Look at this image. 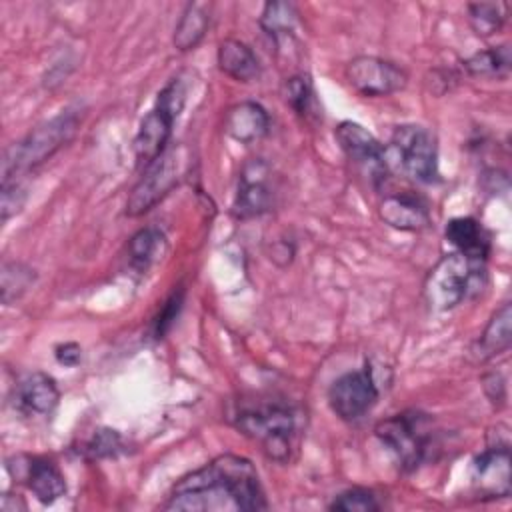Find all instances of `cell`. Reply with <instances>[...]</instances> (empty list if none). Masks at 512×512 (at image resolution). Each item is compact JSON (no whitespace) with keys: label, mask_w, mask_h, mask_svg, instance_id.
<instances>
[{"label":"cell","mask_w":512,"mask_h":512,"mask_svg":"<svg viewBox=\"0 0 512 512\" xmlns=\"http://www.w3.org/2000/svg\"><path fill=\"white\" fill-rule=\"evenodd\" d=\"M168 250V240L160 228L148 226L138 230L128 242V260L136 272H146Z\"/></svg>","instance_id":"obj_21"},{"label":"cell","mask_w":512,"mask_h":512,"mask_svg":"<svg viewBox=\"0 0 512 512\" xmlns=\"http://www.w3.org/2000/svg\"><path fill=\"white\" fill-rule=\"evenodd\" d=\"M472 484L484 498H506L510 494L508 442H496L472 460Z\"/></svg>","instance_id":"obj_13"},{"label":"cell","mask_w":512,"mask_h":512,"mask_svg":"<svg viewBox=\"0 0 512 512\" xmlns=\"http://www.w3.org/2000/svg\"><path fill=\"white\" fill-rule=\"evenodd\" d=\"M270 126L268 112L256 104V102H238L232 108H228L224 116V130L230 138H234L240 144H250L254 140H260Z\"/></svg>","instance_id":"obj_17"},{"label":"cell","mask_w":512,"mask_h":512,"mask_svg":"<svg viewBox=\"0 0 512 512\" xmlns=\"http://www.w3.org/2000/svg\"><path fill=\"white\" fill-rule=\"evenodd\" d=\"M16 472L10 474L20 478L28 490L42 502L52 504L66 492V480L60 468L44 456H16Z\"/></svg>","instance_id":"obj_14"},{"label":"cell","mask_w":512,"mask_h":512,"mask_svg":"<svg viewBox=\"0 0 512 512\" xmlns=\"http://www.w3.org/2000/svg\"><path fill=\"white\" fill-rule=\"evenodd\" d=\"M56 360L64 366H76L82 358V348L76 342H64L56 346Z\"/></svg>","instance_id":"obj_32"},{"label":"cell","mask_w":512,"mask_h":512,"mask_svg":"<svg viewBox=\"0 0 512 512\" xmlns=\"http://www.w3.org/2000/svg\"><path fill=\"white\" fill-rule=\"evenodd\" d=\"M484 282L486 260L470 258L462 252H450L430 268L424 280V296L432 310L446 312L480 292Z\"/></svg>","instance_id":"obj_4"},{"label":"cell","mask_w":512,"mask_h":512,"mask_svg":"<svg viewBox=\"0 0 512 512\" xmlns=\"http://www.w3.org/2000/svg\"><path fill=\"white\" fill-rule=\"evenodd\" d=\"M188 160L190 158L182 146L164 150L152 164L146 166L144 176L132 188L126 202V214L140 216L158 204L184 178Z\"/></svg>","instance_id":"obj_7"},{"label":"cell","mask_w":512,"mask_h":512,"mask_svg":"<svg viewBox=\"0 0 512 512\" xmlns=\"http://www.w3.org/2000/svg\"><path fill=\"white\" fill-rule=\"evenodd\" d=\"M374 434L394 456L398 466L408 472L424 464L436 446L434 422L420 410H404L380 420Z\"/></svg>","instance_id":"obj_5"},{"label":"cell","mask_w":512,"mask_h":512,"mask_svg":"<svg viewBox=\"0 0 512 512\" xmlns=\"http://www.w3.org/2000/svg\"><path fill=\"white\" fill-rule=\"evenodd\" d=\"M80 110L66 108L58 116L32 128L22 140L4 150L2 158V186L20 182L30 170L46 162L58 148H62L78 128Z\"/></svg>","instance_id":"obj_2"},{"label":"cell","mask_w":512,"mask_h":512,"mask_svg":"<svg viewBox=\"0 0 512 512\" xmlns=\"http://www.w3.org/2000/svg\"><path fill=\"white\" fill-rule=\"evenodd\" d=\"M286 100L300 116H308L314 106V88L310 78L304 74L292 76L286 82Z\"/></svg>","instance_id":"obj_29"},{"label":"cell","mask_w":512,"mask_h":512,"mask_svg":"<svg viewBox=\"0 0 512 512\" xmlns=\"http://www.w3.org/2000/svg\"><path fill=\"white\" fill-rule=\"evenodd\" d=\"M378 214L388 226L404 232L422 230L430 224L428 204L420 196L410 192H398V194L386 196L380 202Z\"/></svg>","instance_id":"obj_16"},{"label":"cell","mask_w":512,"mask_h":512,"mask_svg":"<svg viewBox=\"0 0 512 512\" xmlns=\"http://www.w3.org/2000/svg\"><path fill=\"white\" fill-rule=\"evenodd\" d=\"M444 234H446V240L456 248V252H462L470 258H478V260L488 258L490 236L476 218H472V216L452 218L446 224Z\"/></svg>","instance_id":"obj_18"},{"label":"cell","mask_w":512,"mask_h":512,"mask_svg":"<svg viewBox=\"0 0 512 512\" xmlns=\"http://www.w3.org/2000/svg\"><path fill=\"white\" fill-rule=\"evenodd\" d=\"M34 270L22 262H4L0 272V290L2 302L10 306L16 302L32 284H34Z\"/></svg>","instance_id":"obj_25"},{"label":"cell","mask_w":512,"mask_h":512,"mask_svg":"<svg viewBox=\"0 0 512 512\" xmlns=\"http://www.w3.org/2000/svg\"><path fill=\"white\" fill-rule=\"evenodd\" d=\"M298 24V12L290 2H268L260 14L262 30L274 40L280 42L282 38L292 36Z\"/></svg>","instance_id":"obj_23"},{"label":"cell","mask_w":512,"mask_h":512,"mask_svg":"<svg viewBox=\"0 0 512 512\" xmlns=\"http://www.w3.org/2000/svg\"><path fill=\"white\" fill-rule=\"evenodd\" d=\"M328 508L338 512H376L380 510V502L372 490L356 486L334 496Z\"/></svg>","instance_id":"obj_27"},{"label":"cell","mask_w":512,"mask_h":512,"mask_svg":"<svg viewBox=\"0 0 512 512\" xmlns=\"http://www.w3.org/2000/svg\"><path fill=\"white\" fill-rule=\"evenodd\" d=\"M186 512H252L268 502L254 464L238 454H220L182 476L162 506Z\"/></svg>","instance_id":"obj_1"},{"label":"cell","mask_w":512,"mask_h":512,"mask_svg":"<svg viewBox=\"0 0 512 512\" xmlns=\"http://www.w3.org/2000/svg\"><path fill=\"white\" fill-rule=\"evenodd\" d=\"M58 400V386L46 372H28L18 380L14 390V408L26 416H46L58 406Z\"/></svg>","instance_id":"obj_15"},{"label":"cell","mask_w":512,"mask_h":512,"mask_svg":"<svg viewBox=\"0 0 512 512\" xmlns=\"http://www.w3.org/2000/svg\"><path fill=\"white\" fill-rule=\"evenodd\" d=\"M122 436L112 430V428H98L92 438L84 444L82 452L86 454V458L90 460H98V458H110L116 456L122 450Z\"/></svg>","instance_id":"obj_28"},{"label":"cell","mask_w":512,"mask_h":512,"mask_svg":"<svg viewBox=\"0 0 512 512\" xmlns=\"http://www.w3.org/2000/svg\"><path fill=\"white\" fill-rule=\"evenodd\" d=\"M182 298H184V292L178 290V292H174V294L164 302L162 310L158 312V316H156L154 322H152L154 338H162V336L168 332V328L172 326V322L176 320V316H178V312H180V308H182Z\"/></svg>","instance_id":"obj_30"},{"label":"cell","mask_w":512,"mask_h":512,"mask_svg":"<svg viewBox=\"0 0 512 512\" xmlns=\"http://www.w3.org/2000/svg\"><path fill=\"white\" fill-rule=\"evenodd\" d=\"M334 136L342 148V152L360 168V172L374 184H382L388 174L386 152L382 144L358 122L344 120L336 126Z\"/></svg>","instance_id":"obj_10"},{"label":"cell","mask_w":512,"mask_h":512,"mask_svg":"<svg viewBox=\"0 0 512 512\" xmlns=\"http://www.w3.org/2000/svg\"><path fill=\"white\" fill-rule=\"evenodd\" d=\"M508 18V4L506 2H476L468 4V20L472 30L486 38L496 34Z\"/></svg>","instance_id":"obj_24"},{"label":"cell","mask_w":512,"mask_h":512,"mask_svg":"<svg viewBox=\"0 0 512 512\" xmlns=\"http://www.w3.org/2000/svg\"><path fill=\"white\" fill-rule=\"evenodd\" d=\"M26 200V188L22 186V182H12V184H4L2 186V200H0V212H2V220L6 222L12 214H16Z\"/></svg>","instance_id":"obj_31"},{"label":"cell","mask_w":512,"mask_h":512,"mask_svg":"<svg viewBox=\"0 0 512 512\" xmlns=\"http://www.w3.org/2000/svg\"><path fill=\"white\" fill-rule=\"evenodd\" d=\"M232 424L250 440L258 442L262 452L274 462H286L298 430V418L292 406L284 402H256L234 412Z\"/></svg>","instance_id":"obj_3"},{"label":"cell","mask_w":512,"mask_h":512,"mask_svg":"<svg viewBox=\"0 0 512 512\" xmlns=\"http://www.w3.org/2000/svg\"><path fill=\"white\" fill-rule=\"evenodd\" d=\"M218 68L238 82H252L260 74V62L252 48L236 38H226L218 46Z\"/></svg>","instance_id":"obj_19"},{"label":"cell","mask_w":512,"mask_h":512,"mask_svg":"<svg viewBox=\"0 0 512 512\" xmlns=\"http://www.w3.org/2000/svg\"><path fill=\"white\" fill-rule=\"evenodd\" d=\"M268 180L270 168L262 158H252L242 166L232 204V214L236 218H256L272 208V190Z\"/></svg>","instance_id":"obj_12"},{"label":"cell","mask_w":512,"mask_h":512,"mask_svg":"<svg viewBox=\"0 0 512 512\" xmlns=\"http://www.w3.org/2000/svg\"><path fill=\"white\" fill-rule=\"evenodd\" d=\"M378 396L380 390L370 364H366L362 370H352L338 376L328 388V404L344 422L362 418L368 410H372Z\"/></svg>","instance_id":"obj_9"},{"label":"cell","mask_w":512,"mask_h":512,"mask_svg":"<svg viewBox=\"0 0 512 512\" xmlns=\"http://www.w3.org/2000/svg\"><path fill=\"white\" fill-rule=\"evenodd\" d=\"M210 26V8L202 2H190L176 28H174V46L180 52H188L192 48H196L200 44V40L204 38L206 30Z\"/></svg>","instance_id":"obj_22"},{"label":"cell","mask_w":512,"mask_h":512,"mask_svg":"<svg viewBox=\"0 0 512 512\" xmlns=\"http://www.w3.org/2000/svg\"><path fill=\"white\" fill-rule=\"evenodd\" d=\"M512 342V308L510 302H504L486 324L482 336L474 344L472 352L478 360L494 358L510 348Z\"/></svg>","instance_id":"obj_20"},{"label":"cell","mask_w":512,"mask_h":512,"mask_svg":"<svg viewBox=\"0 0 512 512\" xmlns=\"http://www.w3.org/2000/svg\"><path fill=\"white\" fill-rule=\"evenodd\" d=\"M186 102V82L182 76H174L158 92L154 108L142 118L136 138L134 154L140 166L152 164L164 150L172 134L174 120Z\"/></svg>","instance_id":"obj_6"},{"label":"cell","mask_w":512,"mask_h":512,"mask_svg":"<svg viewBox=\"0 0 512 512\" xmlns=\"http://www.w3.org/2000/svg\"><path fill=\"white\" fill-rule=\"evenodd\" d=\"M510 48L506 44L476 52L464 62V68L474 76H502L510 70Z\"/></svg>","instance_id":"obj_26"},{"label":"cell","mask_w":512,"mask_h":512,"mask_svg":"<svg viewBox=\"0 0 512 512\" xmlns=\"http://www.w3.org/2000/svg\"><path fill=\"white\" fill-rule=\"evenodd\" d=\"M390 148L406 176L422 184L438 180V144L428 128L420 124L398 126L390 138Z\"/></svg>","instance_id":"obj_8"},{"label":"cell","mask_w":512,"mask_h":512,"mask_svg":"<svg viewBox=\"0 0 512 512\" xmlns=\"http://www.w3.org/2000/svg\"><path fill=\"white\" fill-rule=\"evenodd\" d=\"M350 86L364 96H388L406 86V72L378 56H358L346 66Z\"/></svg>","instance_id":"obj_11"}]
</instances>
